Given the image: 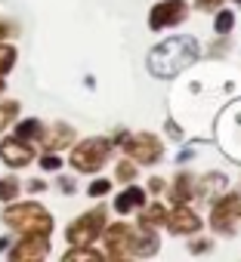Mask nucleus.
Returning <instances> with one entry per match:
<instances>
[{
	"mask_svg": "<svg viewBox=\"0 0 241 262\" xmlns=\"http://www.w3.org/2000/svg\"><path fill=\"white\" fill-rule=\"evenodd\" d=\"M124 151H127L130 161H136V164H155V161L161 158V142H158L155 136H149V133H136V136H130V139L124 142Z\"/></svg>",
	"mask_w": 241,
	"mask_h": 262,
	"instance_id": "obj_8",
	"label": "nucleus"
},
{
	"mask_svg": "<svg viewBox=\"0 0 241 262\" xmlns=\"http://www.w3.org/2000/svg\"><path fill=\"white\" fill-rule=\"evenodd\" d=\"M189 194H192V188H189V179L183 176V179H179V185H176V201H179V204H186V201H189Z\"/></svg>",
	"mask_w": 241,
	"mask_h": 262,
	"instance_id": "obj_26",
	"label": "nucleus"
},
{
	"mask_svg": "<svg viewBox=\"0 0 241 262\" xmlns=\"http://www.w3.org/2000/svg\"><path fill=\"white\" fill-rule=\"evenodd\" d=\"M50 234H16L10 250L4 253L10 262H37V259H50Z\"/></svg>",
	"mask_w": 241,
	"mask_h": 262,
	"instance_id": "obj_5",
	"label": "nucleus"
},
{
	"mask_svg": "<svg viewBox=\"0 0 241 262\" xmlns=\"http://www.w3.org/2000/svg\"><path fill=\"white\" fill-rule=\"evenodd\" d=\"M34 158H37L34 142H25L16 133L0 136V164H4L7 170H25V167L34 164Z\"/></svg>",
	"mask_w": 241,
	"mask_h": 262,
	"instance_id": "obj_6",
	"label": "nucleus"
},
{
	"mask_svg": "<svg viewBox=\"0 0 241 262\" xmlns=\"http://www.w3.org/2000/svg\"><path fill=\"white\" fill-rule=\"evenodd\" d=\"M62 259L65 262H74V259H105V256L96 253V250H90V244H84V247H71L68 253H62Z\"/></svg>",
	"mask_w": 241,
	"mask_h": 262,
	"instance_id": "obj_19",
	"label": "nucleus"
},
{
	"mask_svg": "<svg viewBox=\"0 0 241 262\" xmlns=\"http://www.w3.org/2000/svg\"><path fill=\"white\" fill-rule=\"evenodd\" d=\"M19 62V50L10 40H0V77H7Z\"/></svg>",
	"mask_w": 241,
	"mask_h": 262,
	"instance_id": "obj_17",
	"label": "nucleus"
},
{
	"mask_svg": "<svg viewBox=\"0 0 241 262\" xmlns=\"http://www.w3.org/2000/svg\"><path fill=\"white\" fill-rule=\"evenodd\" d=\"M7 93V77H0V96Z\"/></svg>",
	"mask_w": 241,
	"mask_h": 262,
	"instance_id": "obj_28",
	"label": "nucleus"
},
{
	"mask_svg": "<svg viewBox=\"0 0 241 262\" xmlns=\"http://www.w3.org/2000/svg\"><path fill=\"white\" fill-rule=\"evenodd\" d=\"M238 210H241V198H238V194L223 198V201L213 207V225H216L219 231H229V219H235Z\"/></svg>",
	"mask_w": 241,
	"mask_h": 262,
	"instance_id": "obj_12",
	"label": "nucleus"
},
{
	"mask_svg": "<svg viewBox=\"0 0 241 262\" xmlns=\"http://www.w3.org/2000/svg\"><path fill=\"white\" fill-rule=\"evenodd\" d=\"M22 114V108H19V102L16 99H0V136L7 133V129L13 126V120Z\"/></svg>",
	"mask_w": 241,
	"mask_h": 262,
	"instance_id": "obj_15",
	"label": "nucleus"
},
{
	"mask_svg": "<svg viewBox=\"0 0 241 262\" xmlns=\"http://www.w3.org/2000/svg\"><path fill=\"white\" fill-rule=\"evenodd\" d=\"M10 244H13V231H7V234H0V256H4V253L10 250Z\"/></svg>",
	"mask_w": 241,
	"mask_h": 262,
	"instance_id": "obj_27",
	"label": "nucleus"
},
{
	"mask_svg": "<svg viewBox=\"0 0 241 262\" xmlns=\"http://www.w3.org/2000/svg\"><path fill=\"white\" fill-rule=\"evenodd\" d=\"M133 176H136V164H133V161H120V164H117V179H120V182H130Z\"/></svg>",
	"mask_w": 241,
	"mask_h": 262,
	"instance_id": "obj_22",
	"label": "nucleus"
},
{
	"mask_svg": "<svg viewBox=\"0 0 241 262\" xmlns=\"http://www.w3.org/2000/svg\"><path fill=\"white\" fill-rule=\"evenodd\" d=\"M22 191H28V194H44V191H47V182H44V179H28V182H22Z\"/></svg>",
	"mask_w": 241,
	"mask_h": 262,
	"instance_id": "obj_24",
	"label": "nucleus"
},
{
	"mask_svg": "<svg viewBox=\"0 0 241 262\" xmlns=\"http://www.w3.org/2000/svg\"><path fill=\"white\" fill-rule=\"evenodd\" d=\"M238 4H241V0H238Z\"/></svg>",
	"mask_w": 241,
	"mask_h": 262,
	"instance_id": "obj_30",
	"label": "nucleus"
},
{
	"mask_svg": "<svg viewBox=\"0 0 241 262\" xmlns=\"http://www.w3.org/2000/svg\"><path fill=\"white\" fill-rule=\"evenodd\" d=\"M111 158V139L105 136H90V139H81L68 158V164L77 170V173H99Z\"/></svg>",
	"mask_w": 241,
	"mask_h": 262,
	"instance_id": "obj_3",
	"label": "nucleus"
},
{
	"mask_svg": "<svg viewBox=\"0 0 241 262\" xmlns=\"http://www.w3.org/2000/svg\"><path fill=\"white\" fill-rule=\"evenodd\" d=\"M56 185H59V191H62V194H74V191H77V182H74L71 176H59V179H56Z\"/></svg>",
	"mask_w": 241,
	"mask_h": 262,
	"instance_id": "obj_25",
	"label": "nucleus"
},
{
	"mask_svg": "<svg viewBox=\"0 0 241 262\" xmlns=\"http://www.w3.org/2000/svg\"><path fill=\"white\" fill-rule=\"evenodd\" d=\"M68 145H74V126H68V123L44 126V136H41L44 151H65Z\"/></svg>",
	"mask_w": 241,
	"mask_h": 262,
	"instance_id": "obj_10",
	"label": "nucleus"
},
{
	"mask_svg": "<svg viewBox=\"0 0 241 262\" xmlns=\"http://www.w3.org/2000/svg\"><path fill=\"white\" fill-rule=\"evenodd\" d=\"M44 126H47V123H44L41 117H16L10 129H13L19 139H25V142H34V145H37V142H41V136H44Z\"/></svg>",
	"mask_w": 241,
	"mask_h": 262,
	"instance_id": "obj_11",
	"label": "nucleus"
},
{
	"mask_svg": "<svg viewBox=\"0 0 241 262\" xmlns=\"http://www.w3.org/2000/svg\"><path fill=\"white\" fill-rule=\"evenodd\" d=\"M0 222H4L13 234H53V213L41 201H10L0 210Z\"/></svg>",
	"mask_w": 241,
	"mask_h": 262,
	"instance_id": "obj_1",
	"label": "nucleus"
},
{
	"mask_svg": "<svg viewBox=\"0 0 241 262\" xmlns=\"http://www.w3.org/2000/svg\"><path fill=\"white\" fill-rule=\"evenodd\" d=\"M102 228H105V207H93L77 219H71V225H65V241L68 247H84L93 244L102 234Z\"/></svg>",
	"mask_w": 241,
	"mask_h": 262,
	"instance_id": "obj_4",
	"label": "nucleus"
},
{
	"mask_svg": "<svg viewBox=\"0 0 241 262\" xmlns=\"http://www.w3.org/2000/svg\"><path fill=\"white\" fill-rule=\"evenodd\" d=\"M143 204H146V191L136 188V185H130L127 191H120V194H117L114 210H117V213H133V210H139Z\"/></svg>",
	"mask_w": 241,
	"mask_h": 262,
	"instance_id": "obj_13",
	"label": "nucleus"
},
{
	"mask_svg": "<svg viewBox=\"0 0 241 262\" xmlns=\"http://www.w3.org/2000/svg\"><path fill=\"white\" fill-rule=\"evenodd\" d=\"M105 234V250H108V259H130L136 256V237L139 231L127 222H114L108 228H102Z\"/></svg>",
	"mask_w": 241,
	"mask_h": 262,
	"instance_id": "obj_7",
	"label": "nucleus"
},
{
	"mask_svg": "<svg viewBox=\"0 0 241 262\" xmlns=\"http://www.w3.org/2000/svg\"><path fill=\"white\" fill-rule=\"evenodd\" d=\"M198 4H201V7H213V4H216V0H198Z\"/></svg>",
	"mask_w": 241,
	"mask_h": 262,
	"instance_id": "obj_29",
	"label": "nucleus"
},
{
	"mask_svg": "<svg viewBox=\"0 0 241 262\" xmlns=\"http://www.w3.org/2000/svg\"><path fill=\"white\" fill-rule=\"evenodd\" d=\"M22 194V179L19 176H0V204H10Z\"/></svg>",
	"mask_w": 241,
	"mask_h": 262,
	"instance_id": "obj_16",
	"label": "nucleus"
},
{
	"mask_svg": "<svg viewBox=\"0 0 241 262\" xmlns=\"http://www.w3.org/2000/svg\"><path fill=\"white\" fill-rule=\"evenodd\" d=\"M34 161H37V167H41L44 173H59V170H62V155H59V151H44V155H37Z\"/></svg>",
	"mask_w": 241,
	"mask_h": 262,
	"instance_id": "obj_18",
	"label": "nucleus"
},
{
	"mask_svg": "<svg viewBox=\"0 0 241 262\" xmlns=\"http://www.w3.org/2000/svg\"><path fill=\"white\" fill-rule=\"evenodd\" d=\"M170 225H173L176 234H195V231L201 228V219H198L192 210H183V207H179V210L170 216Z\"/></svg>",
	"mask_w": 241,
	"mask_h": 262,
	"instance_id": "obj_14",
	"label": "nucleus"
},
{
	"mask_svg": "<svg viewBox=\"0 0 241 262\" xmlns=\"http://www.w3.org/2000/svg\"><path fill=\"white\" fill-rule=\"evenodd\" d=\"M164 216H167V213L161 210V204H155V207H149V210L143 213V219H139V225H143V228H149L152 222H164Z\"/></svg>",
	"mask_w": 241,
	"mask_h": 262,
	"instance_id": "obj_20",
	"label": "nucleus"
},
{
	"mask_svg": "<svg viewBox=\"0 0 241 262\" xmlns=\"http://www.w3.org/2000/svg\"><path fill=\"white\" fill-rule=\"evenodd\" d=\"M108 191H111V179H96V182H90V188H87L90 198H102V194H108Z\"/></svg>",
	"mask_w": 241,
	"mask_h": 262,
	"instance_id": "obj_21",
	"label": "nucleus"
},
{
	"mask_svg": "<svg viewBox=\"0 0 241 262\" xmlns=\"http://www.w3.org/2000/svg\"><path fill=\"white\" fill-rule=\"evenodd\" d=\"M195 59H198V43L192 37H170V40H164L161 47L152 50L149 68H152L155 77H176Z\"/></svg>",
	"mask_w": 241,
	"mask_h": 262,
	"instance_id": "obj_2",
	"label": "nucleus"
},
{
	"mask_svg": "<svg viewBox=\"0 0 241 262\" xmlns=\"http://www.w3.org/2000/svg\"><path fill=\"white\" fill-rule=\"evenodd\" d=\"M186 19V0H164V4H158L149 16V25L155 31L167 28V25H179Z\"/></svg>",
	"mask_w": 241,
	"mask_h": 262,
	"instance_id": "obj_9",
	"label": "nucleus"
},
{
	"mask_svg": "<svg viewBox=\"0 0 241 262\" xmlns=\"http://www.w3.org/2000/svg\"><path fill=\"white\" fill-rule=\"evenodd\" d=\"M232 25H235V16H232L229 10H223V13L216 16V31H219V34H229Z\"/></svg>",
	"mask_w": 241,
	"mask_h": 262,
	"instance_id": "obj_23",
	"label": "nucleus"
}]
</instances>
